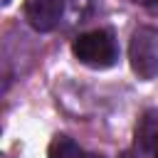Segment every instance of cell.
<instances>
[{
  "label": "cell",
  "instance_id": "52a82bcc",
  "mask_svg": "<svg viewBox=\"0 0 158 158\" xmlns=\"http://www.w3.org/2000/svg\"><path fill=\"white\" fill-rule=\"evenodd\" d=\"M84 158H104V156H96V153H84Z\"/></svg>",
  "mask_w": 158,
  "mask_h": 158
},
{
  "label": "cell",
  "instance_id": "ba28073f",
  "mask_svg": "<svg viewBox=\"0 0 158 158\" xmlns=\"http://www.w3.org/2000/svg\"><path fill=\"white\" fill-rule=\"evenodd\" d=\"M121 158H136V156H133V153H128V151H126V153H123V156H121Z\"/></svg>",
  "mask_w": 158,
  "mask_h": 158
},
{
  "label": "cell",
  "instance_id": "7a4b0ae2",
  "mask_svg": "<svg viewBox=\"0 0 158 158\" xmlns=\"http://www.w3.org/2000/svg\"><path fill=\"white\" fill-rule=\"evenodd\" d=\"M128 62L138 79L151 81L158 77V30L156 27H138L131 35Z\"/></svg>",
  "mask_w": 158,
  "mask_h": 158
},
{
  "label": "cell",
  "instance_id": "5b68a950",
  "mask_svg": "<svg viewBox=\"0 0 158 158\" xmlns=\"http://www.w3.org/2000/svg\"><path fill=\"white\" fill-rule=\"evenodd\" d=\"M49 158H84V151L69 136H54L49 143Z\"/></svg>",
  "mask_w": 158,
  "mask_h": 158
},
{
  "label": "cell",
  "instance_id": "6da1fadb",
  "mask_svg": "<svg viewBox=\"0 0 158 158\" xmlns=\"http://www.w3.org/2000/svg\"><path fill=\"white\" fill-rule=\"evenodd\" d=\"M74 57L91 69H109L118 62V42L111 30H89L72 42Z\"/></svg>",
  "mask_w": 158,
  "mask_h": 158
},
{
  "label": "cell",
  "instance_id": "8992f818",
  "mask_svg": "<svg viewBox=\"0 0 158 158\" xmlns=\"http://www.w3.org/2000/svg\"><path fill=\"white\" fill-rule=\"evenodd\" d=\"M131 2H136L146 10H151V12H158V0H131Z\"/></svg>",
  "mask_w": 158,
  "mask_h": 158
},
{
  "label": "cell",
  "instance_id": "3957f363",
  "mask_svg": "<svg viewBox=\"0 0 158 158\" xmlns=\"http://www.w3.org/2000/svg\"><path fill=\"white\" fill-rule=\"evenodd\" d=\"M64 12V0H25V17L37 32H52Z\"/></svg>",
  "mask_w": 158,
  "mask_h": 158
},
{
  "label": "cell",
  "instance_id": "277c9868",
  "mask_svg": "<svg viewBox=\"0 0 158 158\" xmlns=\"http://www.w3.org/2000/svg\"><path fill=\"white\" fill-rule=\"evenodd\" d=\"M136 148L141 153H158V109H146L136 121Z\"/></svg>",
  "mask_w": 158,
  "mask_h": 158
},
{
  "label": "cell",
  "instance_id": "9c48e42d",
  "mask_svg": "<svg viewBox=\"0 0 158 158\" xmlns=\"http://www.w3.org/2000/svg\"><path fill=\"white\" fill-rule=\"evenodd\" d=\"M153 158H158V153H156V156H153Z\"/></svg>",
  "mask_w": 158,
  "mask_h": 158
}]
</instances>
